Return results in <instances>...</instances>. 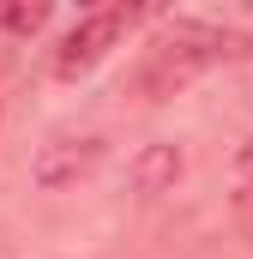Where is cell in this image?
I'll return each mask as SVG.
<instances>
[{
  "label": "cell",
  "instance_id": "1",
  "mask_svg": "<svg viewBox=\"0 0 253 259\" xmlns=\"http://www.w3.org/2000/svg\"><path fill=\"white\" fill-rule=\"evenodd\" d=\"M229 55H247V36H235V30H217V24H169L163 36H157V49H151V61L139 72V91L157 103V97H175L181 84H193L199 72H211L217 61H229Z\"/></svg>",
  "mask_w": 253,
  "mask_h": 259
},
{
  "label": "cell",
  "instance_id": "2",
  "mask_svg": "<svg viewBox=\"0 0 253 259\" xmlns=\"http://www.w3.org/2000/svg\"><path fill=\"white\" fill-rule=\"evenodd\" d=\"M121 30H126V12L121 6H103V12H85L72 30L61 36V49H55V78H85L97 61H109V49L121 42Z\"/></svg>",
  "mask_w": 253,
  "mask_h": 259
},
{
  "label": "cell",
  "instance_id": "3",
  "mask_svg": "<svg viewBox=\"0 0 253 259\" xmlns=\"http://www.w3.org/2000/svg\"><path fill=\"white\" fill-rule=\"evenodd\" d=\"M181 169H187V157H181V145H145L139 157H133V187L139 193H169L175 181H181Z\"/></svg>",
  "mask_w": 253,
  "mask_h": 259
},
{
  "label": "cell",
  "instance_id": "4",
  "mask_svg": "<svg viewBox=\"0 0 253 259\" xmlns=\"http://www.w3.org/2000/svg\"><path fill=\"white\" fill-rule=\"evenodd\" d=\"M97 157H103V139L55 145V151H43V157H36V181H43V187H66V181H78V175H85Z\"/></svg>",
  "mask_w": 253,
  "mask_h": 259
},
{
  "label": "cell",
  "instance_id": "5",
  "mask_svg": "<svg viewBox=\"0 0 253 259\" xmlns=\"http://www.w3.org/2000/svg\"><path fill=\"white\" fill-rule=\"evenodd\" d=\"M43 24H49V6H43V0H30V6H24V0L0 6V30H12V36H36Z\"/></svg>",
  "mask_w": 253,
  "mask_h": 259
},
{
  "label": "cell",
  "instance_id": "6",
  "mask_svg": "<svg viewBox=\"0 0 253 259\" xmlns=\"http://www.w3.org/2000/svg\"><path fill=\"white\" fill-rule=\"evenodd\" d=\"M235 169H241V181H247V187H253V139H247V145H241V151H235Z\"/></svg>",
  "mask_w": 253,
  "mask_h": 259
}]
</instances>
